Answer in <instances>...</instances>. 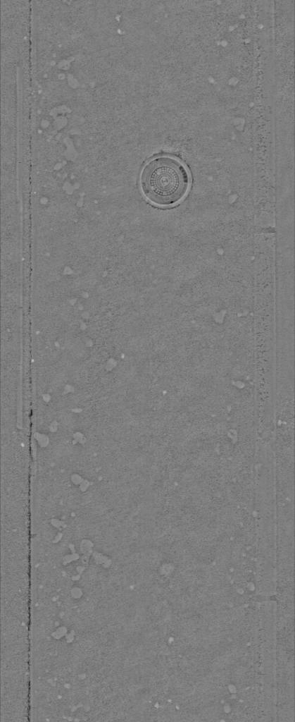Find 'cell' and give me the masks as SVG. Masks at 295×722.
<instances>
[{"instance_id": "cell-1", "label": "cell", "mask_w": 295, "mask_h": 722, "mask_svg": "<svg viewBox=\"0 0 295 722\" xmlns=\"http://www.w3.org/2000/svg\"><path fill=\"white\" fill-rule=\"evenodd\" d=\"M191 178L186 166L175 157L161 155L142 169L140 187L144 197L159 207H171L187 195Z\"/></svg>"}]
</instances>
